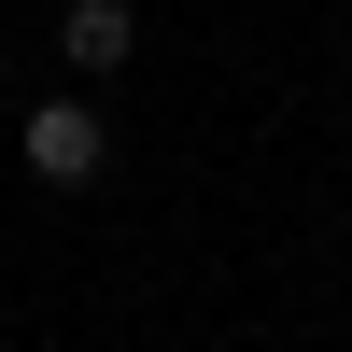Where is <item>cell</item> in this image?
<instances>
[{"label": "cell", "instance_id": "6da1fadb", "mask_svg": "<svg viewBox=\"0 0 352 352\" xmlns=\"http://www.w3.org/2000/svg\"><path fill=\"white\" fill-rule=\"evenodd\" d=\"M14 155H28V184H56V197H85V184L113 169V127H99V99H43V113L14 127Z\"/></svg>", "mask_w": 352, "mask_h": 352}, {"label": "cell", "instance_id": "7a4b0ae2", "mask_svg": "<svg viewBox=\"0 0 352 352\" xmlns=\"http://www.w3.org/2000/svg\"><path fill=\"white\" fill-rule=\"evenodd\" d=\"M127 56H141V14H127V0H71V14H56V71L113 85Z\"/></svg>", "mask_w": 352, "mask_h": 352}]
</instances>
